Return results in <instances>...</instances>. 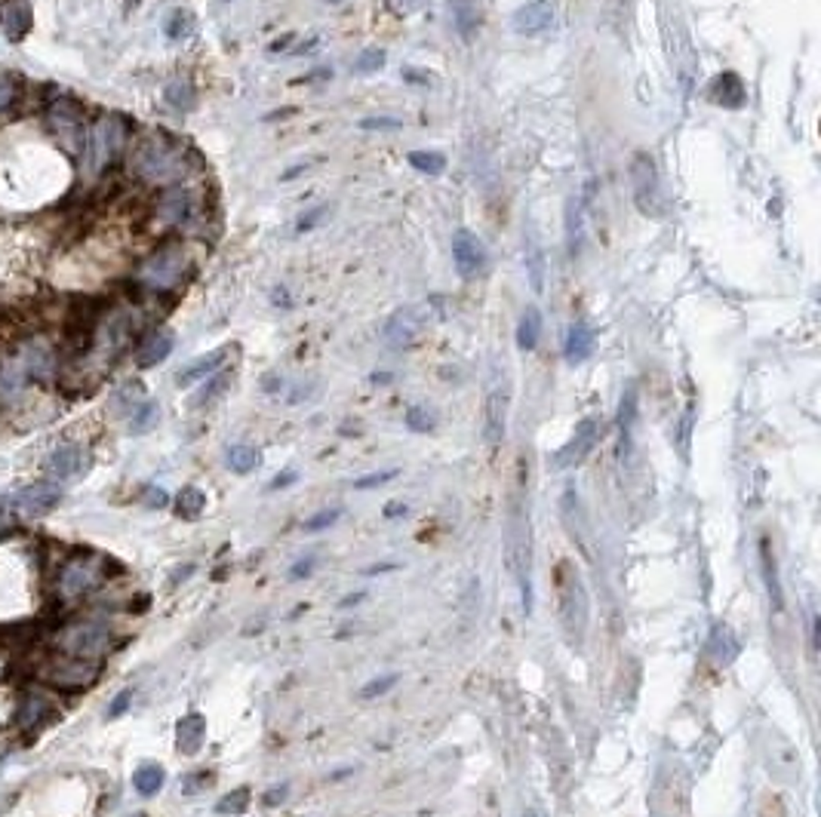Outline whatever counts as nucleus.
<instances>
[{
	"label": "nucleus",
	"mask_w": 821,
	"mask_h": 817,
	"mask_svg": "<svg viewBox=\"0 0 821 817\" xmlns=\"http://www.w3.org/2000/svg\"><path fill=\"white\" fill-rule=\"evenodd\" d=\"M130 170L148 185H176L188 176V151L170 136L142 139L130 154Z\"/></svg>",
	"instance_id": "1"
},
{
	"label": "nucleus",
	"mask_w": 821,
	"mask_h": 817,
	"mask_svg": "<svg viewBox=\"0 0 821 817\" xmlns=\"http://www.w3.org/2000/svg\"><path fill=\"white\" fill-rule=\"evenodd\" d=\"M194 261L188 256V249L181 243H163L161 249H154L151 256L139 265L136 271V287L145 292H172L188 280Z\"/></svg>",
	"instance_id": "2"
},
{
	"label": "nucleus",
	"mask_w": 821,
	"mask_h": 817,
	"mask_svg": "<svg viewBox=\"0 0 821 817\" xmlns=\"http://www.w3.org/2000/svg\"><path fill=\"white\" fill-rule=\"evenodd\" d=\"M557 593H560V621L572 646H582L591 621V599L582 581L579 569L572 562H560L557 569Z\"/></svg>",
	"instance_id": "3"
},
{
	"label": "nucleus",
	"mask_w": 821,
	"mask_h": 817,
	"mask_svg": "<svg viewBox=\"0 0 821 817\" xmlns=\"http://www.w3.org/2000/svg\"><path fill=\"white\" fill-rule=\"evenodd\" d=\"M533 529H529V513L514 501L511 507V526H508V566L520 584V597H523V612H533Z\"/></svg>",
	"instance_id": "4"
},
{
	"label": "nucleus",
	"mask_w": 821,
	"mask_h": 817,
	"mask_svg": "<svg viewBox=\"0 0 821 817\" xmlns=\"http://www.w3.org/2000/svg\"><path fill=\"white\" fill-rule=\"evenodd\" d=\"M102 581H105V575H102V557L93 550H74L65 566L59 569V590L62 597H71V599L86 597Z\"/></svg>",
	"instance_id": "5"
},
{
	"label": "nucleus",
	"mask_w": 821,
	"mask_h": 817,
	"mask_svg": "<svg viewBox=\"0 0 821 817\" xmlns=\"http://www.w3.org/2000/svg\"><path fill=\"white\" fill-rule=\"evenodd\" d=\"M112 648V630L102 621H81L74 627H65L59 639V652L71 657H83V661H96Z\"/></svg>",
	"instance_id": "6"
},
{
	"label": "nucleus",
	"mask_w": 821,
	"mask_h": 817,
	"mask_svg": "<svg viewBox=\"0 0 821 817\" xmlns=\"http://www.w3.org/2000/svg\"><path fill=\"white\" fill-rule=\"evenodd\" d=\"M126 145V123L123 117H102L93 126V132L86 136V151H90V166L96 172L108 170V163H114L123 154Z\"/></svg>",
	"instance_id": "7"
},
{
	"label": "nucleus",
	"mask_w": 821,
	"mask_h": 817,
	"mask_svg": "<svg viewBox=\"0 0 821 817\" xmlns=\"http://www.w3.org/2000/svg\"><path fill=\"white\" fill-rule=\"evenodd\" d=\"M50 130L56 141H62V148L81 154L86 148V130H83V114L81 108L71 99H59L56 105L50 108Z\"/></svg>",
	"instance_id": "8"
},
{
	"label": "nucleus",
	"mask_w": 821,
	"mask_h": 817,
	"mask_svg": "<svg viewBox=\"0 0 821 817\" xmlns=\"http://www.w3.org/2000/svg\"><path fill=\"white\" fill-rule=\"evenodd\" d=\"M99 673L102 670H99L96 661H83V657L62 655L56 664H50L46 682L62 688V692H81V688H90L93 682L99 679Z\"/></svg>",
	"instance_id": "9"
},
{
	"label": "nucleus",
	"mask_w": 821,
	"mask_h": 817,
	"mask_svg": "<svg viewBox=\"0 0 821 817\" xmlns=\"http://www.w3.org/2000/svg\"><path fill=\"white\" fill-rule=\"evenodd\" d=\"M453 258H455V267H459V274L464 277V280L480 277L489 265L486 246L474 231H459L453 237Z\"/></svg>",
	"instance_id": "10"
},
{
	"label": "nucleus",
	"mask_w": 821,
	"mask_h": 817,
	"mask_svg": "<svg viewBox=\"0 0 821 817\" xmlns=\"http://www.w3.org/2000/svg\"><path fill=\"white\" fill-rule=\"evenodd\" d=\"M597 440H600L597 418H585V422L575 427L572 440L566 443V446L554 455V467H557V471H570V467H579L591 455V449L597 446Z\"/></svg>",
	"instance_id": "11"
},
{
	"label": "nucleus",
	"mask_w": 821,
	"mask_h": 817,
	"mask_svg": "<svg viewBox=\"0 0 821 817\" xmlns=\"http://www.w3.org/2000/svg\"><path fill=\"white\" fill-rule=\"evenodd\" d=\"M59 501H62V489L56 482H46V480L34 482V486L22 489L19 495L10 498L13 511L19 513V517H44V513H50Z\"/></svg>",
	"instance_id": "12"
},
{
	"label": "nucleus",
	"mask_w": 821,
	"mask_h": 817,
	"mask_svg": "<svg viewBox=\"0 0 821 817\" xmlns=\"http://www.w3.org/2000/svg\"><path fill=\"white\" fill-rule=\"evenodd\" d=\"M511 25L523 37H539L544 31L554 28V0H526L511 15Z\"/></svg>",
	"instance_id": "13"
},
{
	"label": "nucleus",
	"mask_w": 821,
	"mask_h": 817,
	"mask_svg": "<svg viewBox=\"0 0 821 817\" xmlns=\"http://www.w3.org/2000/svg\"><path fill=\"white\" fill-rule=\"evenodd\" d=\"M194 209H197V203L188 188H167L154 203V219L161 221V225L179 228L194 216Z\"/></svg>",
	"instance_id": "14"
},
{
	"label": "nucleus",
	"mask_w": 821,
	"mask_h": 817,
	"mask_svg": "<svg viewBox=\"0 0 821 817\" xmlns=\"http://www.w3.org/2000/svg\"><path fill=\"white\" fill-rule=\"evenodd\" d=\"M34 25V10L28 0H4L0 4V31L10 44H22Z\"/></svg>",
	"instance_id": "15"
},
{
	"label": "nucleus",
	"mask_w": 821,
	"mask_h": 817,
	"mask_svg": "<svg viewBox=\"0 0 821 817\" xmlns=\"http://www.w3.org/2000/svg\"><path fill=\"white\" fill-rule=\"evenodd\" d=\"M422 326H425V316L415 311V307H404V311H397L388 320V326H385V341L394 347V351H404V347H413L415 338L422 336Z\"/></svg>",
	"instance_id": "16"
},
{
	"label": "nucleus",
	"mask_w": 821,
	"mask_h": 817,
	"mask_svg": "<svg viewBox=\"0 0 821 817\" xmlns=\"http://www.w3.org/2000/svg\"><path fill=\"white\" fill-rule=\"evenodd\" d=\"M504 431H508V387H493L484 412V440L489 446H499Z\"/></svg>",
	"instance_id": "17"
},
{
	"label": "nucleus",
	"mask_w": 821,
	"mask_h": 817,
	"mask_svg": "<svg viewBox=\"0 0 821 817\" xmlns=\"http://www.w3.org/2000/svg\"><path fill=\"white\" fill-rule=\"evenodd\" d=\"M46 471L59 480H71V477H83L90 471V455L81 446H59L46 458Z\"/></svg>",
	"instance_id": "18"
},
{
	"label": "nucleus",
	"mask_w": 821,
	"mask_h": 817,
	"mask_svg": "<svg viewBox=\"0 0 821 817\" xmlns=\"http://www.w3.org/2000/svg\"><path fill=\"white\" fill-rule=\"evenodd\" d=\"M207 737V719L200 713H188L176 722V747L181 756H194Z\"/></svg>",
	"instance_id": "19"
},
{
	"label": "nucleus",
	"mask_w": 821,
	"mask_h": 817,
	"mask_svg": "<svg viewBox=\"0 0 821 817\" xmlns=\"http://www.w3.org/2000/svg\"><path fill=\"white\" fill-rule=\"evenodd\" d=\"M228 354H231V347H219V351H212L207 356H197L194 363H188V366L176 375L179 387H188V384L200 382V378H207V375H216V372L225 366Z\"/></svg>",
	"instance_id": "20"
},
{
	"label": "nucleus",
	"mask_w": 821,
	"mask_h": 817,
	"mask_svg": "<svg viewBox=\"0 0 821 817\" xmlns=\"http://www.w3.org/2000/svg\"><path fill=\"white\" fill-rule=\"evenodd\" d=\"M170 351H172V336L170 332H163V329H157V332H151V336L142 338V345L136 351V363L142 369H151V366H157V363L167 360Z\"/></svg>",
	"instance_id": "21"
},
{
	"label": "nucleus",
	"mask_w": 821,
	"mask_h": 817,
	"mask_svg": "<svg viewBox=\"0 0 821 817\" xmlns=\"http://www.w3.org/2000/svg\"><path fill=\"white\" fill-rule=\"evenodd\" d=\"M563 354H566V363H585L591 354H594V332H591V326L588 323H572L570 326V332H566V347H563Z\"/></svg>",
	"instance_id": "22"
},
{
	"label": "nucleus",
	"mask_w": 821,
	"mask_h": 817,
	"mask_svg": "<svg viewBox=\"0 0 821 817\" xmlns=\"http://www.w3.org/2000/svg\"><path fill=\"white\" fill-rule=\"evenodd\" d=\"M760 566H763L766 590H769V602H772L776 608H781V606H785V590H781L778 562H776V550H772L769 538H760Z\"/></svg>",
	"instance_id": "23"
},
{
	"label": "nucleus",
	"mask_w": 821,
	"mask_h": 817,
	"mask_svg": "<svg viewBox=\"0 0 821 817\" xmlns=\"http://www.w3.org/2000/svg\"><path fill=\"white\" fill-rule=\"evenodd\" d=\"M449 13H453L455 31L462 37H471L484 19V0H449Z\"/></svg>",
	"instance_id": "24"
},
{
	"label": "nucleus",
	"mask_w": 821,
	"mask_h": 817,
	"mask_svg": "<svg viewBox=\"0 0 821 817\" xmlns=\"http://www.w3.org/2000/svg\"><path fill=\"white\" fill-rule=\"evenodd\" d=\"M710 99L723 108H741L745 105V86H741L736 74L726 71V74H720L714 83H710Z\"/></svg>",
	"instance_id": "25"
},
{
	"label": "nucleus",
	"mask_w": 821,
	"mask_h": 817,
	"mask_svg": "<svg viewBox=\"0 0 821 817\" xmlns=\"http://www.w3.org/2000/svg\"><path fill=\"white\" fill-rule=\"evenodd\" d=\"M634 188H637V200H640V209L646 203V197H659V179H655V166L646 154H640L634 160Z\"/></svg>",
	"instance_id": "26"
},
{
	"label": "nucleus",
	"mask_w": 821,
	"mask_h": 817,
	"mask_svg": "<svg viewBox=\"0 0 821 817\" xmlns=\"http://www.w3.org/2000/svg\"><path fill=\"white\" fill-rule=\"evenodd\" d=\"M542 338V311L539 307H526L523 316H520V326H517V345L520 351H533Z\"/></svg>",
	"instance_id": "27"
},
{
	"label": "nucleus",
	"mask_w": 821,
	"mask_h": 817,
	"mask_svg": "<svg viewBox=\"0 0 821 817\" xmlns=\"http://www.w3.org/2000/svg\"><path fill=\"white\" fill-rule=\"evenodd\" d=\"M172 507H176V517L179 520H197L203 513V507H207V495H203L197 486H185L176 495V501H172Z\"/></svg>",
	"instance_id": "28"
},
{
	"label": "nucleus",
	"mask_w": 821,
	"mask_h": 817,
	"mask_svg": "<svg viewBox=\"0 0 821 817\" xmlns=\"http://www.w3.org/2000/svg\"><path fill=\"white\" fill-rule=\"evenodd\" d=\"M637 422V387L630 384L625 396H621V406H619V431H621V455L630 449V431H634Z\"/></svg>",
	"instance_id": "29"
},
{
	"label": "nucleus",
	"mask_w": 821,
	"mask_h": 817,
	"mask_svg": "<svg viewBox=\"0 0 821 817\" xmlns=\"http://www.w3.org/2000/svg\"><path fill=\"white\" fill-rule=\"evenodd\" d=\"M710 655H714L717 664H729L732 657L738 655V642L732 637L729 627L717 624L714 630H710Z\"/></svg>",
	"instance_id": "30"
},
{
	"label": "nucleus",
	"mask_w": 821,
	"mask_h": 817,
	"mask_svg": "<svg viewBox=\"0 0 821 817\" xmlns=\"http://www.w3.org/2000/svg\"><path fill=\"white\" fill-rule=\"evenodd\" d=\"M163 781H167V774H163V768L154 765V763L139 765L136 774H132V787H136V793H142V796H154V793H161Z\"/></svg>",
	"instance_id": "31"
},
{
	"label": "nucleus",
	"mask_w": 821,
	"mask_h": 817,
	"mask_svg": "<svg viewBox=\"0 0 821 817\" xmlns=\"http://www.w3.org/2000/svg\"><path fill=\"white\" fill-rule=\"evenodd\" d=\"M526 274H529V283H533V292H542L544 289V252L535 237H529V243H526Z\"/></svg>",
	"instance_id": "32"
},
{
	"label": "nucleus",
	"mask_w": 821,
	"mask_h": 817,
	"mask_svg": "<svg viewBox=\"0 0 821 817\" xmlns=\"http://www.w3.org/2000/svg\"><path fill=\"white\" fill-rule=\"evenodd\" d=\"M157 422H161V406H157V403H151V400H145L142 406L132 409L130 433H148Z\"/></svg>",
	"instance_id": "33"
},
{
	"label": "nucleus",
	"mask_w": 821,
	"mask_h": 817,
	"mask_svg": "<svg viewBox=\"0 0 821 817\" xmlns=\"http://www.w3.org/2000/svg\"><path fill=\"white\" fill-rule=\"evenodd\" d=\"M409 166L425 172V176H440L446 170V157L440 151H413L409 154Z\"/></svg>",
	"instance_id": "34"
},
{
	"label": "nucleus",
	"mask_w": 821,
	"mask_h": 817,
	"mask_svg": "<svg viewBox=\"0 0 821 817\" xmlns=\"http://www.w3.org/2000/svg\"><path fill=\"white\" fill-rule=\"evenodd\" d=\"M259 462H262V455H259V449H252V446H231L228 449V467H231L234 473L256 471Z\"/></svg>",
	"instance_id": "35"
},
{
	"label": "nucleus",
	"mask_w": 821,
	"mask_h": 817,
	"mask_svg": "<svg viewBox=\"0 0 821 817\" xmlns=\"http://www.w3.org/2000/svg\"><path fill=\"white\" fill-rule=\"evenodd\" d=\"M228 384H231V372H219V375H212L210 382L203 384V391L194 396V406H207V403L219 400V396L228 391Z\"/></svg>",
	"instance_id": "36"
},
{
	"label": "nucleus",
	"mask_w": 821,
	"mask_h": 817,
	"mask_svg": "<svg viewBox=\"0 0 821 817\" xmlns=\"http://www.w3.org/2000/svg\"><path fill=\"white\" fill-rule=\"evenodd\" d=\"M434 424H437V415L428 409V406H409L406 412V427L415 433H428L434 431Z\"/></svg>",
	"instance_id": "37"
},
{
	"label": "nucleus",
	"mask_w": 821,
	"mask_h": 817,
	"mask_svg": "<svg viewBox=\"0 0 821 817\" xmlns=\"http://www.w3.org/2000/svg\"><path fill=\"white\" fill-rule=\"evenodd\" d=\"M566 237H570L572 256L582 249V203L570 200V212H566Z\"/></svg>",
	"instance_id": "38"
},
{
	"label": "nucleus",
	"mask_w": 821,
	"mask_h": 817,
	"mask_svg": "<svg viewBox=\"0 0 821 817\" xmlns=\"http://www.w3.org/2000/svg\"><path fill=\"white\" fill-rule=\"evenodd\" d=\"M400 682V676L397 673H385V676H376V679H369L367 686L360 688V697L363 701H373V697H382V695H388L394 686H397Z\"/></svg>",
	"instance_id": "39"
},
{
	"label": "nucleus",
	"mask_w": 821,
	"mask_h": 817,
	"mask_svg": "<svg viewBox=\"0 0 821 817\" xmlns=\"http://www.w3.org/2000/svg\"><path fill=\"white\" fill-rule=\"evenodd\" d=\"M247 805H249V790H234L216 805V812L219 814H243L247 812Z\"/></svg>",
	"instance_id": "40"
},
{
	"label": "nucleus",
	"mask_w": 821,
	"mask_h": 817,
	"mask_svg": "<svg viewBox=\"0 0 821 817\" xmlns=\"http://www.w3.org/2000/svg\"><path fill=\"white\" fill-rule=\"evenodd\" d=\"M191 13H185V10H176L167 19V37H172V41H181V37H188L191 34Z\"/></svg>",
	"instance_id": "41"
},
{
	"label": "nucleus",
	"mask_w": 821,
	"mask_h": 817,
	"mask_svg": "<svg viewBox=\"0 0 821 817\" xmlns=\"http://www.w3.org/2000/svg\"><path fill=\"white\" fill-rule=\"evenodd\" d=\"M385 65V53L382 50H363L357 59H354V68L363 71V74H373Z\"/></svg>",
	"instance_id": "42"
},
{
	"label": "nucleus",
	"mask_w": 821,
	"mask_h": 817,
	"mask_svg": "<svg viewBox=\"0 0 821 817\" xmlns=\"http://www.w3.org/2000/svg\"><path fill=\"white\" fill-rule=\"evenodd\" d=\"M167 102L176 108H191L194 105V90L188 83H172L167 86Z\"/></svg>",
	"instance_id": "43"
},
{
	"label": "nucleus",
	"mask_w": 821,
	"mask_h": 817,
	"mask_svg": "<svg viewBox=\"0 0 821 817\" xmlns=\"http://www.w3.org/2000/svg\"><path fill=\"white\" fill-rule=\"evenodd\" d=\"M338 517H342V507H329V511L314 513V517L305 522V531H320V529L333 526V522H336Z\"/></svg>",
	"instance_id": "44"
},
{
	"label": "nucleus",
	"mask_w": 821,
	"mask_h": 817,
	"mask_svg": "<svg viewBox=\"0 0 821 817\" xmlns=\"http://www.w3.org/2000/svg\"><path fill=\"white\" fill-rule=\"evenodd\" d=\"M360 130H388V132H397V130H404V121H397V117H367V121H360Z\"/></svg>",
	"instance_id": "45"
},
{
	"label": "nucleus",
	"mask_w": 821,
	"mask_h": 817,
	"mask_svg": "<svg viewBox=\"0 0 821 817\" xmlns=\"http://www.w3.org/2000/svg\"><path fill=\"white\" fill-rule=\"evenodd\" d=\"M130 704H132V692L126 688V692H121L112 701V707H108V719H117L121 713H126V710H130Z\"/></svg>",
	"instance_id": "46"
},
{
	"label": "nucleus",
	"mask_w": 821,
	"mask_h": 817,
	"mask_svg": "<svg viewBox=\"0 0 821 817\" xmlns=\"http://www.w3.org/2000/svg\"><path fill=\"white\" fill-rule=\"evenodd\" d=\"M394 477H397V471H385V473H373V477H363L354 482V489H373V486H382V482H391Z\"/></svg>",
	"instance_id": "47"
},
{
	"label": "nucleus",
	"mask_w": 821,
	"mask_h": 817,
	"mask_svg": "<svg viewBox=\"0 0 821 817\" xmlns=\"http://www.w3.org/2000/svg\"><path fill=\"white\" fill-rule=\"evenodd\" d=\"M314 566H318V557H314V553H308L305 559H298L296 566H293V578L298 581V578H308L314 572Z\"/></svg>",
	"instance_id": "48"
},
{
	"label": "nucleus",
	"mask_w": 821,
	"mask_h": 817,
	"mask_svg": "<svg viewBox=\"0 0 821 817\" xmlns=\"http://www.w3.org/2000/svg\"><path fill=\"white\" fill-rule=\"evenodd\" d=\"M320 216H327V206H318V209H311V212H302V219H298V231L314 228L320 221Z\"/></svg>",
	"instance_id": "49"
},
{
	"label": "nucleus",
	"mask_w": 821,
	"mask_h": 817,
	"mask_svg": "<svg viewBox=\"0 0 821 817\" xmlns=\"http://www.w3.org/2000/svg\"><path fill=\"white\" fill-rule=\"evenodd\" d=\"M167 501H170V495L163 489H148L145 491V504L148 507H167Z\"/></svg>",
	"instance_id": "50"
},
{
	"label": "nucleus",
	"mask_w": 821,
	"mask_h": 817,
	"mask_svg": "<svg viewBox=\"0 0 821 817\" xmlns=\"http://www.w3.org/2000/svg\"><path fill=\"white\" fill-rule=\"evenodd\" d=\"M203 783H210V774H191V777H185V793L191 796V793L200 790Z\"/></svg>",
	"instance_id": "51"
},
{
	"label": "nucleus",
	"mask_w": 821,
	"mask_h": 817,
	"mask_svg": "<svg viewBox=\"0 0 821 817\" xmlns=\"http://www.w3.org/2000/svg\"><path fill=\"white\" fill-rule=\"evenodd\" d=\"M388 4L394 6V13L406 15V13H413V10H415V6H418V0H388Z\"/></svg>",
	"instance_id": "52"
},
{
	"label": "nucleus",
	"mask_w": 821,
	"mask_h": 817,
	"mask_svg": "<svg viewBox=\"0 0 821 817\" xmlns=\"http://www.w3.org/2000/svg\"><path fill=\"white\" fill-rule=\"evenodd\" d=\"M283 799H287V783H283V787H274V790H268V796H265V805H278V802H283Z\"/></svg>",
	"instance_id": "53"
},
{
	"label": "nucleus",
	"mask_w": 821,
	"mask_h": 817,
	"mask_svg": "<svg viewBox=\"0 0 821 817\" xmlns=\"http://www.w3.org/2000/svg\"><path fill=\"white\" fill-rule=\"evenodd\" d=\"M10 102H13V86L6 81H0V111L10 105Z\"/></svg>",
	"instance_id": "54"
},
{
	"label": "nucleus",
	"mask_w": 821,
	"mask_h": 817,
	"mask_svg": "<svg viewBox=\"0 0 821 817\" xmlns=\"http://www.w3.org/2000/svg\"><path fill=\"white\" fill-rule=\"evenodd\" d=\"M296 480H298V477H296V471H287L283 477H278V480L271 482V489H283V486H289V482H296Z\"/></svg>",
	"instance_id": "55"
},
{
	"label": "nucleus",
	"mask_w": 821,
	"mask_h": 817,
	"mask_svg": "<svg viewBox=\"0 0 821 817\" xmlns=\"http://www.w3.org/2000/svg\"><path fill=\"white\" fill-rule=\"evenodd\" d=\"M148 606H151V599H148L145 593H139V599H136V602H130V612H145Z\"/></svg>",
	"instance_id": "56"
},
{
	"label": "nucleus",
	"mask_w": 821,
	"mask_h": 817,
	"mask_svg": "<svg viewBox=\"0 0 821 817\" xmlns=\"http://www.w3.org/2000/svg\"><path fill=\"white\" fill-rule=\"evenodd\" d=\"M373 382H376V384H388V382H391V375H388V372H382V375H378V372H376V375H373Z\"/></svg>",
	"instance_id": "57"
},
{
	"label": "nucleus",
	"mask_w": 821,
	"mask_h": 817,
	"mask_svg": "<svg viewBox=\"0 0 821 817\" xmlns=\"http://www.w3.org/2000/svg\"><path fill=\"white\" fill-rule=\"evenodd\" d=\"M385 513H388V517H394V513H406V507H404V504H391Z\"/></svg>",
	"instance_id": "58"
},
{
	"label": "nucleus",
	"mask_w": 821,
	"mask_h": 817,
	"mask_svg": "<svg viewBox=\"0 0 821 817\" xmlns=\"http://www.w3.org/2000/svg\"><path fill=\"white\" fill-rule=\"evenodd\" d=\"M327 4H342V0H327Z\"/></svg>",
	"instance_id": "59"
},
{
	"label": "nucleus",
	"mask_w": 821,
	"mask_h": 817,
	"mask_svg": "<svg viewBox=\"0 0 821 817\" xmlns=\"http://www.w3.org/2000/svg\"><path fill=\"white\" fill-rule=\"evenodd\" d=\"M130 817H148V814H130Z\"/></svg>",
	"instance_id": "60"
},
{
	"label": "nucleus",
	"mask_w": 821,
	"mask_h": 817,
	"mask_svg": "<svg viewBox=\"0 0 821 817\" xmlns=\"http://www.w3.org/2000/svg\"><path fill=\"white\" fill-rule=\"evenodd\" d=\"M526 817H535V814H526Z\"/></svg>",
	"instance_id": "61"
}]
</instances>
